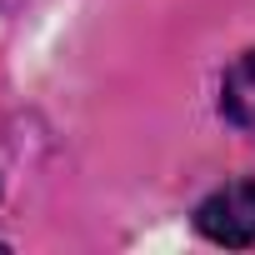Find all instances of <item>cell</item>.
Wrapping results in <instances>:
<instances>
[{
    "label": "cell",
    "mask_w": 255,
    "mask_h": 255,
    "mask_svg": "<svg viewBox=\"0 0 255 255\" xmlns=\"http://www.w3.org/2000/svg\"><path fill=\"white\" fill-rule=\"evenodd\" d=\"M195 225L215 245H255V180H235L215 190L195 210Z\"/></svg>",
    "instance_id": "cell-1"
},
{
    "label": "cell",
    "mask_w": 255,
    "mask_h": 255,
    "mask_svg": "<svg viewBox=\"0 0 255 255\" xmlns=\"http://www.w3.org/2000/svg\"><path fill=\"white\" fill-rule=\"evenodd\" d=\"M220 110L235 130L255 135V50L240 55L230 70H225V85H220Z\"/></svg>",
    "instance_id": "cell-2"
}]
</instances>
